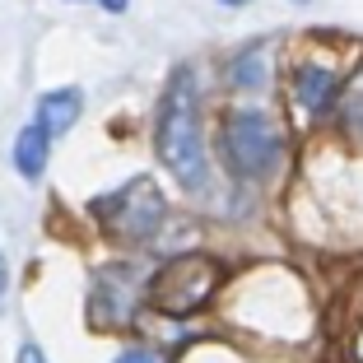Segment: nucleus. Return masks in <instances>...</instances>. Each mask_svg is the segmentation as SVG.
Here are the masks:
<instances>
[{
    "instance_id": "f257e3e1",
    "label": "nucleus",
    "mask_w": 363,
    "mask_h": 363,
    "mask_svg": "<svg viewBox=\"0 0 363 363\" xmlns=\"http://www.w3.org/2000/svg\"><path fill=\"white\" fill-rule=\"evenodd\" d=\"M154 145H159V159L182 186L201 191L205 186V145H201V112H196V89L191 79L182 75L172 84V94L163 98L159 112V130H154Z\"/></svg>"
},
{
    "instance_id": "f03ea898",
    "label": "nucleus",
    "mask_w": 363,
    "mask_h": 363,
    "mask_svg": "<svg viewBox=\"0 0 363 363\" xmlns=\"http://www.w3.org/2000/svg\"><path fill=\"white\" fill-rule=\"evenodd\" d=\"M224 163L238 177H266L279 163V130L270 126L266 112L238 107L224 117Z\"/></svg>"
},
{
    "instance_id": "7ed1b4c3",
    "label": "nucleus",
    "mask_w": 363,
    "mask_h": 363,
    "mask_svg": "<svg viewBox=\"0 0 363 363\" xmlns=\"http://www.w3.org/2000/svg\"><path fill=\"white\" fill-rule=\"evenodd\" d=\"M94 214H103V228L121 242H145L163 224V196L150 177H130L121 191L94 201Z\"/></svg>"
},
{
    "instance_id": "20e7f679",
    "label": "nucleus",
    "mask_w": 363,
    "mask_h": 363,
    "mask_svg": "<svg viewBox=\"0 0 363 363\" xmlns=\"http://www.w3.org/2000/svg\"><path fill=\"white\" fill-rule=\"evenodd\" d=\"M214 284H219V261L205 257V252H191V257H172L168 266L154 275L150 298L159 303L163 312L186 317V312H196V308L210 303Z\"/></svg>"
},
{
    "instance_id": "39448f33",
    "label": "nucleus",
    "mask_w": 363,
    "mask_h": 363,
    "mask_svg": "<svg viewBox=\"0 0 363 363\" xmlns=\"http://www.w3.org/2000/svg\"><path fill=\"white\" fill-rule=\"evenodd\" d=\"M335 94H340V75L326 70V65H298L294 70V98L298 107H308L312 117H326L335 107Z\"/></svg>"
},
{
    "instance_id": "423d86ee",
    "label": "nucleus",
    "mask_w": 363,
    "mask_h": 363,
    "mask_svg": "<svg viewBox=\"0 0 363 363\" xmlns=\"http://www.w3.org/2000/svg\"><path fill=\"white\" fill-rule=\"evenodd\" d=\"M79 107H84V94L79 89H52V94L38 98V126L47 135H65V130L79 121Z\"/></svg>"
},
{
    "instance_id": "0eeeda50",
    "label": "nucleus",
    "mask_w": 363,
    "mask_h": 363,
    "mask_svg": "<svg viewBox=\"0 0 363 363\" xmlns=\"http://www.w3.org/2000/svg\"><path fill=\"white\" fill-rule=\"evenodd\" d=\"M47 159H52V135L33 121V126H23L19 140H14V168H19L28 182H38L47 172Z\"/></svg>"
},
{
    "instance_id": "6e6552de",
    "label": "nucleus",
    "mask_w": 363,
    "mask_h": 363,
    "mask_svg": "<svg viewBox=\"0 0 363 363\" xmlns=\"http://www.w3.org/2000/svg\"><path fill=\"white\" fill-rule=\"evenodd\" d=\"M228 79H233L238 89H261L266 84V47H247V52L233 61V75Z\"/></svg>"
},
{
    "instance_id": "1a4fd4ad",
    "label": "nucleus",
    "mask_w": 363,
    "mask_h": 363,
    "mask_svg": "<svg viewBox=\"0 0 363 363\" xmlns=\"http://www.w3.org/2000/svg\"><path fill=\"white\" fill-rule=\"evenodd\" d=\"M19 363H47V359H43V350L28 340V345H19Z\"/></svg>"
},
{
    "instance_id": "9d476101",
    "label": "nucleus",
    "mask_w": 363,
    "mask_h": 363,
    "mask_svg": "<svg viewBox=\"0 0 363 363\" xmlns=\"http://www.w3.org/2000/svg\"><path fill=\"white\" fill-rule=\"evenodd\" d=\"M117 363H159V359H154V354H145V350H126Z\"/></svg>"
},
{
    "instance_id": "9b49d317",
    "label": "nucleus",
    "mask_w": 363,
    "mask_h": 363,
    "mask_svg": "<svg viewBox=\"0 0 363 363\" xmlns=\"http://www.w3.org/2000/svg\"><path fill=\"white\" fill-rule=\"evenodd\" d=\"M5 284H10V270H5V257H0V303H5Z\"/></svg>"
},
{
    "instance_id": "f8f14e48",
    "label": "nucleus",
    "mask_w": 363,
    "mask_h": 363,
    "mask_svg": "<svg viewBox=\"0 0 363 363\" xmlns=\"http://www.w3.org/2000/svg\"><path fill=\"white\" fill-rule=\"evenodd\" d=\"M107 10H126V0H103Z\"/></svg>"
},
{
    "instance_id": "ddd939ff",
    "label": "nucleus",
    "mask_w": 363,
    "mask_h": 363,
    "mask_svg": "<svg viewBox=\"0 0 363 363\" xmlns=\"http://www.w3.org/2000/svg\"><path fill=\"white\" fill-rule=\"evenodd\" d=\"M224 5H247V0H224Z\"/></svg>"
}]
</instances>
